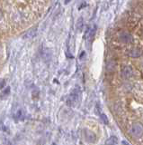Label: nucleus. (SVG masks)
Wrapping results in <instances>:
<instances>
[{
	"instance_id": "1",
	"label": "nucleus",
	"mask_w": 143,
	"mask_h": 145,
	"mask_svg": "<svg viewBox=\"0 0 143 145\" xmlns=\"http://www.w3.org/2000/svg\"><path fill=\"white\" fill-rule=\"evenodd\" d=\"M129 132L132 136L136 137V138H140L143 135V125L141 123H133Z\"/></svg>"
},
{
	"instance_id": "2",
	"label": "nucleus",
	"mask_w": 143,
	"mask_h": 145,
	"mask_svg": "<svg viewBox=\"0 0 143 145\" xmlns=\"http://www.w3.org/2000/svg\"><path fill=\"white\" fill-rule=\"evenodd\" d=\"M121 74H122V76L125 79H131V78H132L135 75L132 67L130 65H127L125 67H123L122 71H121Z\"/></svg>"
},
{
	"instance_id": "3",
	"label": "nucleus",
	"mask_w": 143,
	"mask_h": 145,
	"mask_svg": "<svg viewBox=\"0 0 143 145\" xmlns=\"http://www.w3.org/2000/svg\"><path fill=\"white\" fill-rule=\"evenodd\" d=\"M78 96H79V93H78V91L77 89L74 90V91L70 93L69 96H68V102H67L68 104V105L76 104V103H77V100H78Z\"/></svg>"
},
{
	"instance_id": "4",
	"label": "nucleus",
	"mask_w": 143,
	"mask_h": 145,
	"mask_svg": "<svg viewBox=\"0 0 143 145\" xmlns=\"http://www.w3.org/2000/svg\"><path fill=\"white\" fill-rule=\"evenodd\" d=\"M120 40L122 43H125V44H130V43L132 42V37L130 34L123 32L120 35Z\"/></svg>"
},
{
	"instance_id": "5",
	"label": "nucleus",
	"mask_w": 143,
	"mask_h": 145,
	"mask_svg": "<svg viewBox=\"0 0 143 145\" xmlns=\"http://www.w3.org/2000/svg\"><path fill=\"white\" fill-rule=\"evenodd\" d=\"M128 54H129V56H131V57L137 58V57H140V56L141 55L142 51L139 48H132V49H130Z\"/></svg>"
},
{
	"instance_id": "6",
	"label": "nucleus",
	"mask_w": 143,
	"mask_h": 145,
	"mask_svg": "<svg viewBox=\"0 0 143 145\" xmlns=\"http://www.w3.org/2000/svg\"><path fill=\"white\" fill-rule=\"evenodd\" d=\"M85 135H86V139L90 142H94L95 141V135L94 134L93 132H89V131H86L85 132Z\"/></svg>"
},
{
	"instance_id": "7",
	"label": "nucleus",
	"mask_w": 143,
	"mask_h": 145,
	"mask_svg": "<svg viewBox=\"0 0 143 145\" xmlns=\"http://www.w3.org/2000/svg\"><path fill=\"white\" fill-rule=\"evenodd\" d=\"M36 33H37V30L36 29H32V30H29L26 34L24 35V37L25 38H32L36 36Z\"/></svg>"
},
{
	"instance_id": "8",
	"label": "nucleus",
	"mask_w": 143,
	"mask_h": 145,
	"mask_svg": "<svg viewBox=\"0 0 143 145\" xmlns=\"http://www.w3.org/2000/svg\"><path fill=\"white\" fill-rule=\"evenodd\" d=\"M105 143L106 144H116L117 143V138L114 136H112L110 139H108V141H107Z\"/></svg>"
},
{
	"instance_id": "9",
	"label": "nucleus",
	"mask_w": 143,
	"mask_h": 145,
	"mask_svg": "<svg viewBox=\"0 0 143 145\" xmlns=\"http://www.w3.org/2000/svg\"><path fill=\"white\" fill-rule=\"evenodd\" d=\"M82 25H83V23H82V19L80 18L79 20H78L77 24V27L78 30H81V29H82Z\"/></svg>"
},
{
	"instance_id": "10",
	"label": "nucleus",
	"mask_w": 143,
	"mask_h": 145,
	"mask_svg": "<svg viewBox=\"0 0 143 145\" xmlns=\"http://www.w3.org/2000/svg\"><path fill=\"white\" fill-rule=\"evenodd\" d=\"M5 82L4 81V80H2V81H0V90L3 89L4 87H5Z\"/></svg>"
},
{
	"instance_id": "11",
	"label": "nucleus",
	"mask_w": 143,
	"mask_h": 145,
	"mask_svg": "<svg viewBox=\"0 0 143 145\" xmlns=\"http://www.w3.org/2000/svg\"><path fill=\"white\" fill-rule=\"evenodd\" d=\"M101 118L103 119V121H105V123H108V120H107L106 116H105V114H102V115H101Z\"/></svg>"
},
{
	"instance_id": "12",
	"label": "nucleus",
	"mask_w": 143,
	"mask_h": 145,
	"mask_svg": "<svg viewBox=\"0 0 143 145\" xmlns=\"http://www.w3.org/2000/svg\"><path fill=\"white\" fill-rule=\"evenodd\" d=\"M2 18H3V13H2V11L0 10V21L2 20Z\"/></svg>"
},
{
	"instance_id": "13",
	"label": "nucleus",
	"mask_w": 143,
	"mask_h": 145,
	"mask_svg": "<svg viewBox=\"0 0 143 145\" xmlns=\"http://www.w3.org/2000/svg\"><path fill=\"white\" fill-rule=\"evenodd\" d=\"M68 0H66V3H68Z\"/></svg>"
}]
</instances>
